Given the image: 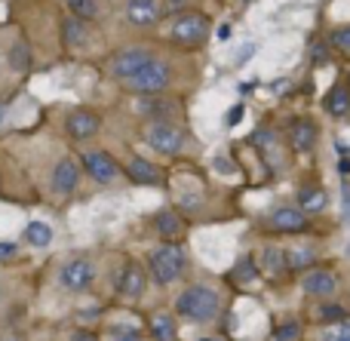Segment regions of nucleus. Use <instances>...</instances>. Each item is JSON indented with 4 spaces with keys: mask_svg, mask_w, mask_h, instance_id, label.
Segmentation results:
<instances>
[{
    "mask_svg": "<svg viewBox=\"0 0 350 341\" xmlns=\"http://www.w3.org/2000/svg\"><path fill=\"white\" fill-rule=\"evenodd\" d=\"M83 40H86L83 18L71 16V18L65 22V43H68V46H83Z\"/></svg>",
    "mask_w": 350,
    "mask_h": 341,
    "instance_id": "a878e982",
    "label": "nucleus"
},
{
    "mask_svg": "<svg viewBox=\"0 0 350 341\" xmlns=\"http://www.w3.org/2000/svg\"><path fill=\"white\" fill-rule=\"evenodd\" d=\"M230 37V25H221V28H218V40H228Z\"/></svg>",
    "mask_w": 350,
    "mask_h": 341,
    "instance_id": "c9c22d12",
    "label": "nucleus"
},
{
    "mask_svg": "<svg viewBox=\"0 0 350 341\" xmlns=\"http://www.w3.org/2000/svg\"><path fill=\"white\" fill-rule=\"evenodd\" d=\"M347 83H350V77H347Z\"/></svg>",
    "mask_w": 350,
    "mask_h": 341,
    "instance_id": "4c0bfd02",
    "label": "nucleus"
},
{
    "mask_svg": "<svg viewBox=\"0 0 350 341\" xmlns=\"http://www.w3.org/2000/svg\"><path fill=\"white\" fill-rule=\"evenodd\" d=\"M175 311H178V317L191 320V323H212L221 311V295L206 283H191L178 292Z\"/></svg>",
    "mask_w": 350,
    "mask_h": 341,
    "instance_id": "f257e3e1",
    "label": "nucleus"
},
{
    "mask_svg": "<svg viewBox=\"0 0 350 341\" xmlns=\"http://www.w3.org/2000/svg\"><path fill=\"white\" fill-rule=\"evenodd\" d=\"M111 336L114 338H142V332L133 329V326H126V323H114L111 326Z\"/></svg>",
    "mask_w": 350,
    "mask_h": 341,
    "instance_id": "c756f323",
    "label": "nucleus"
},
{
    "mask_svg": "<svg viewBox=\"0 0 350 341\" xmlns=\"http://www.w3.org/2000/svg\"><path fill=\"white\" fill-rule=\"evenodd\" d=\"M347 252H350V246H347Z\"/></svg>",
    "mask_w": 350,
    "mask_h": 341,
    "instance_id": "58836bf2",
    "label": "nucleus"
},
{
    "mask_svg": "<svg viewBox=\"0 0 350 341\" xmlns=\"http://www.w3.org/2000/svg\"><path fill=\"white\" fill-rule=\"evenodd\" d=\"M154 228H157V234L163 240H181L185 237V219H181L175 209H160V213L154 215Z\"/></svg>",
    "mask_w": 350,
    "mask_h": 341,
    "instance_id": "dca6fc26",
    "label": "nucleus"
},
{
    "mask_svg": "<svg viewBox=\"0 0 350 341\" xmlns=\"http://www.w3.org/2000/svg\"><path fill=\"white\" fill-rule=\"evenodd\" d=\"M258 268H261V274H265V277H286V274H289V264H286V252H283V249H273V246L261 249Z\"/></svg>",
    "mask_w": 350,
    "mask_h": 341,
    "instance_id": "a211bd4d",
    "label": "nucleus"
},
{
    "mask_svg": "<svg viewBox=\"0 0 350 341\" xmlns=\"http://www.w3.org/2000/svg\"><path fill=\"white\" fill-rule=\"evenodd\" d=\"M0 114H3V111H0Z\"/></svg>",
    "mask_w": 350,
    "mask_h": 341,
    "instance_id": "ea45409f",
    "label": "nucleus"
},
{
    "mask_svg": "<svg viewBox=\"0 0 350 341\" xmlns=\"http://www.w3.org/2000/svg\"><path fill=\"white\" fill-rule=\"evenodd\" d=\"M65 6L71 10V16L83 18V22L98 18V12H102V3H98V0H65Z\"/></svg>",
    "mask_w": 350,
    "mask_h": 341,
    "instance_id": "393cba45",
    "label": "nucleus"
},
{
    "mask_svg": "<svg viewBox=\"0 0 350 341\" xmlns=\"http://www.w3.org/2000/svg\"><path fill=\"white\" fill-rule=\"evenodd\" d=\"M148 271H151V280L157 286H170V283L181 280L187 271V256L175 240H170L166 246H157V249L148 256Z\"/></svg>",
    "mask_w": 350,
    "mask_h": 341,
    "instance_id": "f03ea898",
    "label": "nucleus"
},
{
    "mask_svg": "<svg viewBox=\"0 0 350 341\" xmlns=\"http://www.w3.org/2000/svg\"><path fill=\"white\" fill-rule=\"evenodd\" d=\"M59 283H62V289H68V292H74V295L86 292V289L96 283V264H92L86 256L68 258V262L59 268Z\"/></svg>",
    "mask_w": 350,
    "mask_h": 341,
    "instance_id": "423d86ee",
    "label": "nucleus"
},
{
    "mask_svg": "<svg viewBox=\"0 0 350 341\" xmlns=\"http://www.w3.org/2000/svg\"><path fill=\"white\" fill-rule=\"evenodd\" d=\"M289 135H292V145H295L298 151H310V148L317 145V126L310 120H295Z\"/></svg>",
    "mask_w": 350,
    "mask_h": 341,
    "instance_id": "aec40b11",
    "label": "nucleus"
},
{
    "mask_svg": "<svg viewBox=\"0 0 350 341\" xmlns=\"http://www.w3.org/2000/svg\"><path fill=\"white\" fill-rule=\"evenodd\" d=\"M323 338L329 341H350V320H332L329 323V329H323Z\"/></svg>",
    "mask_w": 350,
    "mask_h": 341,
    "instance_id": "cd10ccee",
    "label": "nucleus"
},
{
    "mask_svg": "<svg viewBox=\"0 0 350 341\" xmlns=\"http://www.w3.org/2000/svg\"><path fill=\"white\" fill-rule=\"evenodd\" d=\"M335 46H341L345 53H350V28H347V31H338V34H335Z\"/></svg>",
    "mask_w": 350,
    "mask_h": 341,
    "instance_id": "72a5a7b5",
    "label": "nucleus"
},
{
    "mask_svg": "<svg viewBox=\"0 0 350 341\" xmlns=\"http://www.w3.org/2000/svg\"><path fill=\"white\" fill-rule=\"evenodd\" d=\"M126 176H129V182H135V185H145V188H157L160 182H163V172L157 169V166L151 163V160H145V157H133L126 163Z\"/></svg>",
    "mask_w": 350,
    "mask_h": 341,
    "instance_id": "ddd939ff",
    "label": "nucleus"
},
{
    "mask_svg": "<svg viewBox=\"0 0 350 341\" xmlns=\"http://www.w3.org/2000/svg\"><path fill=\"white\" fill-rule=\"evenodd\" d=\"M80 163H83L86 176L98 185H114L117 178H120V166L114 163V157H111L108 151H98V148L83 151V160H80Z\"/></svg>",
    "mask_w": 350,
    "mask_h": 341,
    "instance_id": "6e6552de",
    "label": "nucleus"
},
{
    "mask_svg": "<svg viewBox=\"0 0 350 341\" xmlns=\"http://www.w3.org/2000/svg\"><path fill=\"white\" fill-rule=\"evenodd\" d=\"M145 141L160 154H181L185 151V129L175 120H151L145 129Z\"/></svg>",
    "mask_w": 350,
    "mask_h": 341,
    "instance_id": "39448f33",
    "label": "nucleus"
},
{
    "mask_svg": "<svg viewBox=\"0 0 350 341\" xmlns=\"http://www.w3.org/2000/svg\"><path fill=\"white\" fill-rule=\"evenodd\" d=\"M212 22L203 12H181L178 18L170 25V40L178 46H200L209 37Z\"/></svg>",
    "mask_w": 350,
    "mask_h": 341,
    "instance_id": "20e7f679",
    "label": "nucleus"
},
{
    "mask_svg": "<svg viewBox=\"0 0 350 341\" xmlns=\"http://www.w3.org/2000/svg\"><path fill=\"white\" fill-rule=\"evenodd\" d=\"M172 3L175 6H185V3H191V0H172Z\"/></svg>",
    "mask_w": 350,
    "mask_h": 341,
    "instance_id": "e433bc0d",
    "label": "nucleus"
},
{
    "mask_svg": "<svg viewBox=\"0 0 350 341\" xmlns=\"http://www.w3.org/2000/svg\"><path fill=\"white\" fill-rule=\"evenodd\" d=\"M139 114L151 117V120H175L178 108H175V102H166V98L145 96V98L139 102Z\"/></svg>",
    "mask_w": 350,
    "mask_h": 341,
    "instance_id": "f3484780",
    "label": "nucleus"
},
{
    "mask_svg": "<svg viewBox=\"0 0 350 341\" xmlns=\"http://www.w3.org/2000/svg\"><path fill=\"white\" fill-rule=\"evenodd\" d=\"M298 206L304 209V213H323V209L329 206V194L323 188H301L298 191Z\"/></svg>",
    "mask_w": 350,
    "mask_h": 341,
    "instance_id": "412c9836",
    "label": "nucleus"
},
{
    "mask_svg": "<svg viewBox=\"0 0 350 341\" xmlns=\"http://www.w3.org/2000/svg\"><path fill=\"white\" fill-rule=\"evenodd\" d=\"M170 83H172V68L160 59H151L139 74L123 80V86L139 92V96H160L163 90H170Z\"/></svg>",
    "mask_w": 350,
    "mask_h": 341,
    "instance_id": "7ed1b4c3",
    "label": "nucleus"
},
{
    "mask_svg": "<svg viewBox=\"0 0 350 341\" xmlns=\"http://www.w3.org/2000/svg\"><path fill=\"white\" fill-rule=\"evenodd\" d=\"M10 65L16 68V71H25V68H31V49L25 46L22 40H18L16 46L10 49Z\"/></svg>",
    "mask_w": 350,
    "mask_h": 341,
    "instance_id": "c85d7f7f",
    "label": "nucleus"
},
{
    "mask_svg": "<svg viewBox=\"0 0 350 341\" xmlns=\"http://www.w3.org/2000/svg\"><path fill=\"white\" fill-rule=\"evenodd\" d=\"M314 262H317V252L308 249V246L286 252V264H289V271H308V268H314Z\"/></svg>",
    "mask_w": 350,
    "mask_h": 341,
    "instance_id": "b1692460",
    "label": "nucleus"
},
{
    "mask_svg": "<svg viewBox=\"0 0 350 341\" xmlns=\"http://www.w3.org/2000/svg\"><path fill=\"white\" fill-rule=\"evenodd\" d=\"M126 18L139 28H151L160 18V6L157 0H126Z\"/></svg>",
    "mask_w": 350,
    "mask_h": 341,
    "instance_id": "2eb2a0df",
    "label": "nucleus"
},
{
    "mask_svg": "<svg viewBox=\"0 0 350 341\" xmlns=\"http://www.w3.org/2000/svg\"><path fill=\"white\" fill-rule=\"evenodd\" d=\"M323 105H326V111L332 117H345L350 111V83H335L332 90L326 92Z\"/></svg>",
    "mask_w": 350,
    "mask_h": 341,
    "instance_id": "6ab92c4d",
    "label": "nucleus"
},
{
    "mask_svg": "<svg viewBox=\"0 0 350 341\" xmlns=\"http://www.w3.org/2000/svg\"><path fill=\"white\" fill-rule=\"evenodd\" d=\"M49 185H53V191L55 194H62V197L74 194L77 185H80V166L74 163L71 157L59 160V163L53 166V178H49Z\"/></svg>",
    "mask_w": 350,
    "mask_h": 341,
    "instance_id": "f8f14e48",
    "label": "nucleus"
},
{
    "mask_svg": "<svg viewBox=\"0 0 350 341\" xmlns=\"http://www.w3.org/2000/svg\"><path fill=\"white\" fill-rule=\"evenodd\" d=\"M151 336H154V338H163V341H170V338L178 336L172 314H166V311L154 314V317H151Z\"/></svg>",
    "mask_w": 350,
    "mask_h": 341,
    "instance_id": "4be33fe9",
    "label": "nucleus"
},
{
    "mask_svg": "<svg viewBox=\"0 0 350 341\" xmlns=\"http://www.w3.org/2000/svg\"><path fill=\"white\" fill-rule=\"evenodd\" d=\"M151 59H154V53L148 46H126V49H120V53L111 59L108 71H111V77L123 83V80H129L133 74H139Z\"/></svg>",
    "mask_w": 350,
    "mask_h": 341,
    "instance_id": "0eeeda50",
    "label": "nucleus"
},
{
    "mask_svg": "<svg viewBox=\"0 0 350 341\" xmlns=\"http://www.w3.org/2000/svg\"><path fill=\"white\" fill-rule=\"evenodd\" d=\"M145 286H148L145 268H142L139 262H126V268H123V274H120V295L139 299V295L145 292Z\"/></svg>",
    "mask_w": 350,
    "mask_h": 341,
    "instance_id": "4468645a",
    "label": "nucleus"
},
{
    "mask_svg": "<svg viewBox=\"0 0 350 341\" xmlns=\"http://www.w3.org/2000/svg\"><path fill=\"white\" fill-rule=\"evenodd\" d=\"M25 243L28 246H49L53 243V228H49L46 221H31V225L25 228Z\"/></svg>",
    "mask_w": 350,
    "mask_h": 341,
    "instance_id": "5701e85b",
    "label": "nucleus"
},
{
    "mask_svg": "<svg viewBox=\"0 0 350 341\" xmlns=\"http://www.w3.org/2000/svg\"><path fill=\"white\" fill-rule=\"evenodd\" d=\"M301 289L314 299H332L338 292V277L326 268H308V274L301 277Z\"/></svg>",
    "mask_w": 350,
    "mask_h": 341,
    "instance_id": "1a4fd4ad",
    "label": "nucleus"
},
{
    "mask_svg": "<svg viewBox=\"0 0 350 341\" xmlns=\"http://www.w3.org/2000/svg\"><path fill=\"white\" fill-rule=\"evenodd\" d=\"M252 53H255L252 43H249V46H243V49H240V55H237V65H240V62H246V55H252Z\"/></svg>",
    "mask_w": 350,
    "mask_h": 341,
    "instance_id": "f704fd0d",
    "label": "nucleus"
},
{
    "mask_svg": "<svg viewBox=\"0 0 350 341\" xmlns=\"http://www.w3.org/2000/svg\"><path fill=\"white\" fill-rule=\"evenodd\" d=\"M16 258V243H0V262H12Z\"/></svg>",
    "mask_w": 350,
    "mask_h": 341,
    "instance_id": "473e14b6",
    "label": "nucleus"
},
{
    "mask_svg": "<svg viewBox=\"0 0 350 341\" xmlns=\"http://www.w3.org/2000/svg\"><path fill=\"white\" fill-rule=\"evenodd\" d=\"M320 317L323 320H341L345 317V308L341 305H326V308H320Z\"/></svg>",
    "mask_w": 350,
    "mask_h": 341,
    "instance_id": "2f4dec72",
    "label": "nucleus"
},
{
    "mask_svg": "<svg viewBox=\"0 0 350 341\" xmlns=\"http://www.w3.org/2000/svg\"><path fill=\"white\" fill-rule=\"evenodd\" d=\"M65 129H68V135H71L74 141H86V139H92V135L102 129V117H98L96 111L77 108V111H71V114H68Z\"/></svg>",
    "mask_w": 350,
    "mask_h": 341,
    "instance_id": "9b49d317",
    "label": "nucleus"
},
{
    "mask_svg": "<svg viewBox=\"0 0 350 341\" xmlns=\"http://www.w3.org/2000/svg\"><path fill=\"white\" fill-rule=\"evenodd\" d=\"M234 277H237L240 283H255V280L261 277V268L252 262V258H240V264L234 268Z\"/></svg>",
    "mask_w": 350,
    "mask_h": 341,
    "instance_id": "bb28decb",
    "label": "nucleus"
},
{
    "mask_svg": "<svg viewBox=\"0 0 350 341\" xmlns=\"http://www.w3.org/2000/svg\"><path fill=\"white\" fill-rule=\"evenodd\" d=\"M267 228L280 234H298L308 228V213L301 206H280L267 215Z\"/></svg>",
    "mask_w": 350,
    "mask_h": 341,
    "instance_id": "9d476101",
    "label": "nucleus"
},
{
    "mask_svg": "<svg viewBox=\"0 0 350 341\" xmlns=\"http://www.w3.org/2000/svg\"><path fill=\"white\" fill-rule=\"evenodd\" d=\"M273 338H301V326L298 323H283L277 332H273Z\"/></svg>",
    "mask_w": 350,
    "mask_h": 341,
    "instance_id": "7c9ffc66",
    "label": "nucleus"
}]
</instances>
